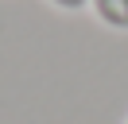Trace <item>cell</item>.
<instances>
[{
  "label": "cell",
  "mask_w": 128,
  "mask_h": 124,
  "mask_svg": "<svg viewBox=\"0 0 128 124\" xmlns=\"http://www.w3.org/2000/svg\"><path fill=\"white\" fill-rule=\"evenodd\" d=\"M124 124H128V120H124Z\"/></svg>",
  "instance_id": "3"
},
{
  "label": "cell",
  "mask_w": 128,
  "mask_h": 124,
  "mask_svg": "<svg viewBox=\"0 0 128 124\" xmlns=\"http://www.w3.org/2000/svg\"><path fill=\"white\" fill-rule=\"evenodd\" d=\"M89 12L109 31H128V0H89Z\"/></svg>",
  "instance_id": "1"
},
{
  "label": "cell",
  "mask_w": 128,
  "mask_h": 124,
  "mask_svg": "<svg viewBox=\"0 0 128 124\" xmlns=\"http://www.w3.org/2000/svg\"><path fill=\"white\" fill-rule=\"evenodd\" d=\"M47 4H54L58 12H82V8H89V0H47Z\"/></svg>",
  "instance_id": "2"
}]
</instances>
